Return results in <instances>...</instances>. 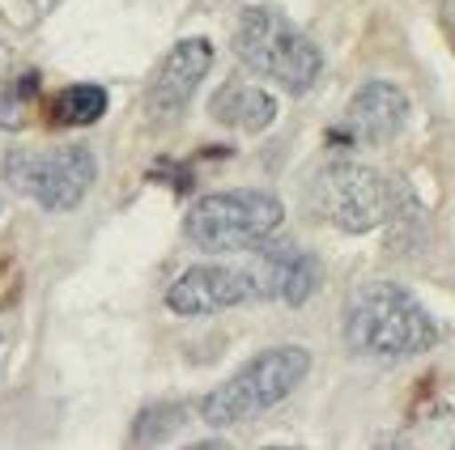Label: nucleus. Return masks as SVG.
Returning <instances> with one entry per match:
<instances>
[{
  "instance_id": "nucleus-6",
  "label": "nucleus",
  "mask_w": 455,
  "mask_h": 450,
  "mask_svg": "<svg viewBox=\"0 0 455 450\" xmlns=\"http://www.w3.org/2000/svg\"><path fill=\"white\" fill-rule=\"evenodd\" d=\"M99 178V157L85 145H60V149H13L4 157V183L30 196L47 213H73L85 204Z\"/></svg>"
},
{
  "instance_id": "nucleus-4",
  "label": "nucleus",
  "mask_w": 455,
  "mask_h": 450,
  "mask_svg": "<svg viewBox=\"0 0 455 450\" xmlns=\"http://www.w3.org/2000/svg\"><path fill=\"white\" fill-rule=\"evenodd\" d=\"M285 221V204L268 187H235V192H209L200 196L188 217L183 234L192 247L213 255H243L256 242L273 238Z\"/></svg>"
},
{
  "instance_id": "nucleus-3",
  "label": "nucleus",
  "mask_w": 455,
  "mask_h": 450,
  "mask_svg": "<svg viewBox=\"0 0 455 450\" xmlns=\"http://www.w3.org/2000/svg\"><path fill=\"white\" fill-rule=\"evenodd\" d=\"M311 374V352L302 344H273V349L256 352L238 374H230L221 387L200 399V421L209 430H230L243 425L259 412L285 404L290 395L302 387V378Z\"/></svg>"
},
{
  "instance_id": "nucleus-16",
  "label": "nucleus",
  "mask_w": 455,
  "mask_h": 450,
  "mask_svg": "<svg viewBox=\"0 0 455 450\" xmlns=\"http://www.w3.org/2000/svg\"><path fill=\"white\" fill-rule=\"evenodd\" d=\"M60 0H30V13H35V18H43V13H47V9H56Z\"/></svg>"
},
{
  "instance_id": "nucleus-10",
  "label": "nucleus",
  "mask_w": 455,
  "mask_h": 450,
  "mask_svg": "<svg viewBox=\"0 0 455 450\" xmlns=\"http://www.w3.org/2000/svg\"><path fill=\"white\" fill-rule=\"evenodd\" d=\"M209 115L226 123V128L251 137V132H264V128L277 123V99L268 90L251 85V81H226L209 102Z\"/></svg>"
},
{
  "instance_id": "nucleus-13",
  "label": "nucleus",
  "mask_w": 455,
  "mask_h": 450,
  "mask_svg": "<svg viewBox=\"0 0 455 450\" xmlns=\"http://www.w3.org/2000/svg\"><path fill=\"white\" fill-rule=\"evenodd\" d=\"M319 289V264H315V255H307V251H290V259H285V272H281V302L285 306H302L307 297Z\"/></svg>"
},
{
  "instance_id": "nucleus-17",
  "label": "nucleus",
  "mask_w": 455,
  "mask_h": 450,
  "mask_svg": "<svg viewBox=\"0 0 455 450\" xmlns=\"http://www.w3.org/2000/svg\"><path fill=\"white\" fill-rule=\"evenodd\" d=\"M443 9H447V18H455V0H443Z\"/></svg>"
},
{
  "instance_id": "nucleus-8",
  "label": "nucleus",
  "mask_w": 455,
  "mask_h": 450,
  "mask_svg": "<svg viewBox=\"0 0 455 450\" xmlns=\"http://www.w3.org/2000/svg\"><path fill=\"white\" fill-rule=\"evenodd\" d=\"M209 68H213V43L209 39H179L162 64L154 68V81H149V90H145V107H149V115L158 119V123H171L188 111V102L192 94L200 90V81L209 77Z\"/></svg>"
},
{
  "instance_id": "nucleus-15",
  "label": "nucleus",
  "mask_w": 455,
  "mask_h": 450,
  "mask_svg": "<svg viewBox=\"0 0 455 450\" xmlns=\"http://www.w3.org/2000/svg\"><path fill=\"white\" fill-rule=\"evenodd\" d=\"M183 425V404H158V408H145L132 430V442H162L166 433H175Z\"/></svg>"
},
{
  "instance_id": "nucleus-2",
  "label": "nucleus",
  "mask_w": 455,
  "mask_h": 450,
  "mask_svg": "<svg viewBox=\"0 0 455 450\" xmlns=\"http://www.w3.org/2000/svg\"><path fill=\"white\" fill-rule=\"evenodd\" d=\"M230 47L238 64H247V73L277 81L294 99L311 94L323 77V51L315 47V39L302 35L273 4H247L235 21Z\"/></svg>"
},
{
  "instance_id": "nucleus-11",
  "label": "nucleus",
  "mask_w": 455,
  "mask_h": 450,
  "mask_svg": "<svg viewBox=\"0 0 455 450\" xmlns=\"http://www.w3.org/2000/svg\"><path fill=\"white\" fill-rule=\"evenodd\" d=\"M35 99H39V73L35 68L18 73L13 56L0 47V128L4 132L26 128V119L35 111Z\"/></svg>"
},
{
  "instance_id": "nucleus-1",
  "label": "nucleus",
  "mask_w": 455,
  "mask_h": 450,
  "mask_svg": "<svg viewBox=\"0 0 455 450\" xmlns=\"http://www.w3.org/2000/svg\"><path fill=\"white\" fill-rule=\"evenodd\" d=\"M345 349L371 361H409L438 344V323L404 285H362L345 306Z\"/></svg>"
},
{
  "instance_id": "nucleus-5",
  "label": "nucleus",
  "mask_w": 455,
  "mask_h": 450,
  "mask_svg": "<svg viewBox=\"0 0 455 450\" xmlns=\"http://www.w3.org/2000/svg\"><path fill=\"white\" fill-rule=\"evenodd\" d=\"M302 204L315 221L340 234H371L392 221V183L375 166L332 157L302 183Z\"/></svg>"
},
{
  "instance_id": "nucleus-12",
  "label": "nucleus",
  "mask_w": 455,
  "mask_h": 450,
  "mask_svg": "<svg viewBox=\"0 0 455 450\" xmlns=\"http://www.w3.org/2000/svg\"><path fill=\"white\" fill-rule=\"evenodd\" d=\"M107 102H111V94L102 85L77 81V85L60 90L56 99H52V119H56L60 128H90V123H99L107 115Z\"/></svg>"
},
{
  "instance_id": "nucleus-7",
  "label": "nucleus",
  "mask_w": 455,
  "mask_h": 450,
  "mask_svg": "<svg viewBox=\"0 0 455 450\" xmlns=\"http://www.w3.org/2000/svg\"><path fill=\"white\" fill-rule=\"evenodd\" d=\"M259 280L251 264H192L171 280L166 289V311L179 319H204L221 314L243 302H259Z\"/></svg>"
},
{
  "instance_id": "nucleus-14",
  "label": "nucleus",
  "mask_w": 455,
  "mask_h": 450,
  "mask_svg": "<svg viewBox=\"0 0 455 450\" xmlns=\"http://www.w3.org/2000/svg\"><path fill=\"white\" fill-rule=\"evenodd\" d=\"M396 442H404V446H455V412L435 408L430 416L417 421L413 433H404Z\"/></svg>"
},
{
  "instance_id": "nucleus-9",
  "label": "nucleus",
  "mask_w": 455,
  "mask_h": 450,
  "mask_svg": "<svg viewBox=\"0 0 455 450\" xmlns=\"http://www.w3.org/2000/svg\"><path fill=\"white\" fill-rule=\"evenodd\" d=\"M409 123V94L392 81H366L345 107L337 137H349V145H387Z\"/></svg>"
}]
</instances>
